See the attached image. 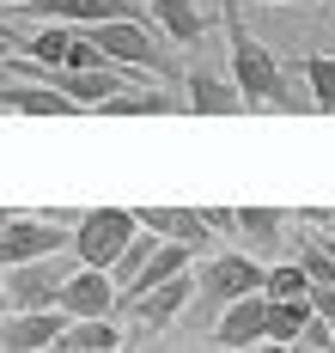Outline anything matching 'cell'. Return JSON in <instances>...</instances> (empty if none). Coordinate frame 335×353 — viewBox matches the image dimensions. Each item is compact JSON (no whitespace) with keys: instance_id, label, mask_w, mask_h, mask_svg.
<instances>
[{"instance_id":"obj_21","label":"cell","mask_w":335,"mask_h":353,"mask_svg":"<svg viewBox=\"0 0 335 353\" xmlns=\"http://www.w3.org/2000/svg\"><path fill=\"white\" fill-rule=\"evenodd\" d=\"M298 73H305V92H311V110L335 116V55L311 49V55H298Z\"/></svg>"},{"instance_id":"obj_26","label":"cell","mask_w":335,"mask_h":353,"mask_svg":"<svg viewBox=\"0 0 335 353\" xmlns=\"http://www.w3.org/2000/svg\"><path fill=\"white\" fill-rule=\"evenodd\" d=\"M305 299H311V311H317L323 323H335V286H311Z\"/></svg>"},{"instance_id":"obj_29","label":"cell","mask_w":335,"mask_h":353,"mask_svg":"<svg viewBox=\"0 0 335 353\" xmlns=\"http://www.w3.org/2000/svg\"><path fill=\"white\" fill-rule=\"evenodd\" d=\"M0 317H6V274H0Z\"/></svg>"},{"instance_id":"obj_35","label":"cell","mask_w":335,"mask_h":353,"mask_svg":"<svg viewBox=\"0 0 335 353\" xmlns=\"http://www.w3.org/2000/svg\"><path fill=\"white\" fill-rule=\"evenodd\" d=\"M293 353H317V347H293Z\"/></svg>"},{"instance_id":"obj_18","label":"cell","mask_w":335,"mask_h":353,"mask_svg":"<svg viewBox=\"0 0 335 353\" xmlns=\"http://www.w3.org/2000/svg\"><path fill=\"white\" fill-rule=\"evenodd\" d=\"M183 98L177 92H147V85H134V92H116L110 104H98V116H183Z\"/></svg>"},{"instance_id":"obj_7","label":"cell","mask_w":335,"mask_h":353,"mask_svg":"<svg viewBox=\"0 0 335 353\" xmlns=\"http://www.w3.org/2000/svg\"><path fill=\"white\" fill-rule=\"evenodd\" d=\"M19 12L37 19V25H74V31L110 25V19H147L141 0H25Z\"/></svg>"},{"instance_id":"obj_22","label":"cell","mask_w":335,"mask_h":353,"mask_svg":"<svg viewBox=\"0 0 335 353\" xmlns=\"http://www.w3.org/2000/svg\"><path fill=\"white\" fill-rule=\"evenodd\" d=\"M159 244H165V238H159V232H147V225H141V232H134V238H128V250H122V256H116L110 281L122 286V292H128V286H134V274H141V268H147L152 256H159Z\"/></svg>"},{"instance_id":"obj_14","label":"cell","mask_w":335,"mask_h":353,"mask_svg":"<svg viewBox=\"0 0 335 353\" xmlns=\"http://www.w3.org/2000/svg\"><path fill=\"white\" fill-rule=\"evenodd\" d=\"M287 208H238V250H250V256H281L287 244Z\"/></svg>"},{"instance_id":"obj_23","label":"cell","mask_w":335,"mask_h":353,"mask_svg":"<svg viewBox=\"0 0 335 353\" xmlns=\"http://www.w3.org/2000/svg\"><path fill=\"white\" fill-rule=\"evenodd\" d=\"M305 292H311V274L298 268L293 256L268 262V274H262V299H305Z\"/></svg>"},{"instance_id":"obj_5","label":"cell","mask_w":335,"mask_h":353,"mask_svg":"<svg viewBox=\"0 0 335 353\" xmlns=\"http://www.w3.org/2000/svg\"><path fill=\"white\" fill-rule=\"evenodd\" d=\"M74 268H79L74 250L43 256V262H19V268H0V274H6V311H55Z\"/></svg>"},{"instance_id":"obj_9","label":"cell","mask_w":335,"mask_h":353,"mask_svg":"<svg viewBox=\"0 0 335 353\" xmlns=\"http://www.w3.org/2000/svg\"><path fill=\"white\" fill-rule=\"evenodd\" d=\"M68 311H6L0 317V353H49L61 335H68Z\"/></svg>"},{"instance_id":"obj_28","label":"cell","mask_w":335,"mask_h":353,"mask_svg":"<svg viewBox=\"0 0 335 353\" xmlns=\"http://www.w3.org/2000/svg\"><path fill=\"white\" fill-rule=\"evenodd\" d=\"M250 353H293V347H281V341H262V347H250Z\"/></svg>"},{"instance_id":"obj_8","label":"cell","mask_w":335,"mask_h":353,"mask_svg":"<svg viewBox=\"0 0 335 353\" xmlns=\"http://www.w3.org/2000/svg\"><path fill=\"white\" fill-rule=\"evenodd\" d=\"M189 305H195V268L171 274L165 286H152V292H141V299H122V311L134 317V329H141V335H159V329H171V323L183 317Z\"/></svg>"},{"instance_id":"obj_15","label":"cell","mask_w":335,"mask_h":353,"mask_svg":"<svg viewBox=\"0 0 335 353\" xmlns=\"http://www.w3.org/2000/svg\"><path fill=\"white\" fill-rule=\"evenodd\" d=\"M0 110H19V116H85L74 98H61L55 85H37V79H6L0 85Z\"/></svg>"},{"instance_id":"obj_32","label":"cell","mask_w":335,"mask_h":353,"mask_svg":"<svg viewBox=\"0 0 335 353\" xmlns=\"http://www.w3.org/2000/svg\"><path fill=\"white\" fill-rule=\"evenodd\" d=\"M6 79H12V73H6V61H0V85H6Z\"/></svg>"},{"instance_id":"obj_3","label":"cell","mask_w":335,"mask_h":353,"mask_svg":"<svg viewBox=\"0 0 335 353\" xmlns=\"http://www.w3.org/2000/svg\"><path fill=\"white\" fill-rule=\"evenodd\" d=\"M262 274H268V262H256L250 250H214L195 268V305L201 311H225V305L262 292Z\"/></svg>"},{"instance_id":"obj_19","label":"cell","mask_w":335,"mask_h":353,"mask_svg":"<svg viewBox=\"0 0 335 353\" xmlns=\"http://www.w3.org/2000/svg\"><path fill=\"white\" fill-rule=\"evenodd\" d=\"M25 61L37 68H68V49H74V25H43V31H19Z\"/></svg>"},{"instance_id":"obj_4","label":"cell","mask_w":335,"mask_h":353,"mask_svg":"<svg viewBox=\"0 0 335 353\" xmlns=\"http://www.w3.org/2000/svg\"><path fill=\"white\" fill-rule=\"evenodd\" d=\"M141 232L134 208H85L74 225V262L79 268H116V256Z\"/></svg>"},{"instance_id":"obj_11","label":"cell","mask_w":335,"mask_h":353,"mask_svg":"<svg viewBox=\"0 0 335 353\" xmlns=\"http://www.w3.org/2000/svg\"><path fill=\"white\" fill-rule=\"evenodd\" d=\"M268 341V299L250 292V299H238V305H225L220 317H214V347L225 353H250Z\"/></svg>"},{"instance_id":"obj_12","label":"cell","mask_w":335,"mask_h":353,"mask_svg":"<svg viewBox=\"0 0 335 353\" xmlns=\"http://www.w3.org/2000/svg\"><path fill=\"white\" fill-rule=\"evenodd\" d=\"M183 104L195 110V116H238V110H244V92H238L232 73L195 61V68L183 73Z\"/></svg>"},{"instance_id":"obj_6","label":"cell","mask_w":335,"mask_h":353,"mask_svg":"<svg viewBox=\"0 0 335 353\" xmlns=\"http://www.w3.org/2000/svg\"><path fill=\"white\" fill-rule=\"evenodd\" d=\"M61 250H74V225H55L43 213H12V225L0 232V268L43 262V256H61Z\"/></svg>"},{"instance_id":"obj_17","label":"cell","mask_w":335,"mask_h":353,"mask_svg":"<svg viewBox=\"0 0 335 353\" xmlns=\"http://www.w3.org/2000/svg\"><path fill=\"white\" fill-rule=\"evenodd\" d=\"M116 347H122L116 317H74V323H68V335L55 341V353H116Z\"/></svg>"},{"instance_id":"obj_34","label":"cell","mask_w":335,"mask_h":353,"mask_svg":"<svg viewBox=\"0 0 335 353\" xmlns=\"http://www.w3.org/2000/svg\"><path fill=\"white\" fill-rule=\"evenodd\" d=\"M116 353H134V347H128V341H122V347H116Z\"/></svg>"},{"instance_id":"obj_2","label":"cell","mask_w":335,"mask_h":353,"mask_svg":"<svg viewBox=\"0 0 335 353\" xmlns=\"http://www.w3.org/2000/svg\"><path fill=\"white\" fill-rule=\"evenodd\" d=\"M152 31H159L152 19H110V25H92V43L104 49L110 68H128V73H141V79H165V85H177L183 73H177L171 49H165Z\"/></svg>"},{"instance_id":"obj_30","label":"cell","mask_w":335,"mask_h":353,"mask_svg":"<svg viewBox=\"0 0 335 353\" xmlns=\"http://www.w3.org/2000/svg\"><path fill=\"white\" fill-rule=\"evenodd\" d=\"M6 225H12V208H0V232H6Z\"/></svg>"},{"instance_id":"obj_36","label":"cell","mask_w":335,"mask_h":353,"mask_svg":"<svg viewBox=\"0 0 335 353\" xmlns=\"http://www.w3.org/2000/svg\"><path fill=\"white\" fill-rule=\"evenodd\" d=\"M49 353H55V347H49Z\"/></svg>"},{"instance_id":"obj_25","label":"cell","mask_w":335,"mask_h":353,"mask_svg":"<svg viewBox=\"0 0 335 353\" xmlns=\"http://www.w3.org/2000/svg\"><path fill=\"white\" fill-rule=\"evenodd\" d=\"M201 219L214 238H238V208H201Z\"/></svg>"},{"instance_id":"obj_1","label":"cell","mask_w":335,"mask_h":353,"mask_svg":"<svg viewBox=\"0 0 335 353\" xmlns=\"http://www.w3.org/2000/svg\"><path fill=\"white\" fill-rule=\"evenodd\" d=\"M220 25H225V61H232V79H238V92H244V110H298L287 68H281L274 49L244 25L238 0H220Z\"/></svg>"},{"instance_id":"obj_27","label":"cell","mask_w":335,"mask_h":353,"mask_svg":"<svg viewBox=\"0 0 335 353\" xmlns=\"http://www.w3.org/2000/svg\"><path fill=\"white\" fill-rule=\"evenodd\" d=\"M298 225H317V232H335V208H298Z\"/></svg>"},{"instance_id":"obj_33","label":"cell","mask_w":335,"mask_h":353,"mask_svg":"<svg viewBox=\"0 0 335 353\" xmlns=\"http://www.w3.org/2000/svg\"><path fill=\"white\" fill-rule=\"evenodd\" d=\"M0 6H25V0H0Z\"/></svg>"},{"instance_id":"obj_24","label":"cell","mask_w":335,"mask_h":353,"mask_svg":"<svg viewBox=\"0 0 335 353\" xmlns=\"http://www.w3.org/2000/svg\"><path fill=\"white\" fill-rule=\"evenodd\" d=\"M298 347H317V353H329V347H335V323L311 317V323H305V335H298Z\"/></svg>"},{"instance_id":"obj_16","label":"cell","mask_w":335,"mask_h":353,"mask_svg":"<svg viewBox=\"0 0 335 353\" xmlns=\"http://www.w3.org/2000/svg\"><path fill=\"white\" fill-rule=\"evenodd\" d=\"M147 19L159 25L165 43H183V49H195L201 31H207V19H201V6H195V0H147Z\"/></svg>"},{"instance_id":"obj_13","label":"cell","mask_w":335,"mask_h":353,"mask_svg":"<svg viewBox=\"0 0 335 353\" xmlns=\"http://www.w3.org/2000/svg\"><path fill=\"white\" fill-rule=\"evenodd\" d=\"M134 219H141L147 232H159L165 244H183V250H195V256H214V232H207L201 208H134Z\"/></svg>"},{"instance_id":"obj_10","label":"cell","mask_w":335,"mask_h":353,"mask_svg":"<svg viewBox=\"0 0 335 353\" xmlns=\"http://www.w3.org/2000/svg\"><path fill=\"white\" fill-rule=\"evenodd\" d=\"M61 311L68 317H122V286L110 281V268H74L61 286Z\"/></svg>"},{"instance_id":"obj_31","label":"cell","mask_w":335,"mask_h":353,"mask_svg":"<svg viewBox=\"0 0 335 353\" xmlns=\"http://www.w3.org/2000/svg\"><path fill=\"white\" fill-rule=\"evenodd\" d=\"M262 6H293V0H262Z\"/></svg>"},{"instance_id":"obj_20","label":"cell","mask_w":335,"mask_h":353,"mask_svg":"<svg viewBox=\"0 0 335 353\" xmlns=\"http://www.w3.org/2000/svg\"><path fill=\"white\" fill-rule=\"evenodd\" d=\"M311 317H317L311 299H268V341L298 347V335H305V323H311Z\"/></svg>"}]
</instances>
